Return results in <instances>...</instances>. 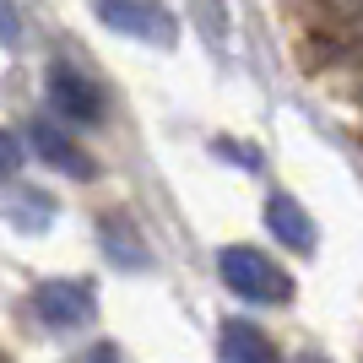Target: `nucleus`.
I'll return each instance as SVG.
<instances>
[{
  "label": "nucleus",
  "instance_id": "obj_1",
  "mask_svg": "<svg viewBox=\"0 0 363 363\" xmlns=\"http://www.w3.org/2000/svg\"><path fill=\"white\" fill-rule=\"evenodd\" d=\"M217 272H223L228 288L250 303H288L293 298V277L266 250H255V244H228L217 255Z\"/></svg>",
  "mask_w": 363,
  "mask_h": 363
},
{
  "label": "nucleus",
  "instance_id": "obj_2",
  "mask_svg": "<svg viewBox=\"0 0 363 363\" xmlns=\"http://www.w3.org/2000/svg\"><path fill=\"white\" fill-rule=\"evenodd\" d=\"M44 92H49V108L65 114L71 125H98V120H104V87H98L82 65H71V60L49 65Z\"/></svg>",
  "mask_w": 363,
  "mask_h": 363
},
{
  "label": "nucleus",
  "instance_id": "obj_3",
  "mask_svg": "<svg viewBox=\"0 0 363 363\" xmlns=\"http://www.w3.org/2000/svg\"><path fill=\"white\" fill-rule=\"evenodd\" d=\"M98 298H92V282L82 277H55V282H38L33 288V315L44 320L49 331H76V325H87Z\"/></svg>",
  "mask_w": 363,
  "mask_h": 363
},
{
  "label": "nucleus",
  "instance_id": "obj_4",
  "mask_svg": "<svg viewBox=\"0 0 363 363\" xmlns=\"http://www.w3.org/2000/svg\"><path fill=\"white\" fill-rule=\"evenodd\" d=\"M104 28L136 38V44H174V11L163 0H98Z\"/></svg>",
  "mask_w": 363,
  "mask_h": 363
},
{
  "label": "nucleus",
  "instance_id": "obj_5",
  "mask_svg": "<svg viewBox=\"0 0 363 363\" xmlns=\"http://www.w3.org/2000/svg\"><path fill=\"white\" fill-rule=\"evenodd\" d=\"M28 141H33V152H38L44 163H55L60 174H71V179H92V174H98V163H92V157L76 147L55 120H33L28 125Z\"/></svg>",
  "mask_w": 363,
  "mask_h": 363
},
{
  "label": "nucleus",
  "instance_id": "obj_6",
  "mask_svg": "<svg viewBox=\"0 0 363 363\" xmlns=\"http://www.w3.org/2000/svg\"><path fill=\"white\" fill-rule=\"evenodd\" d=\"M266 228H272L288 250H298V255H309V250L320 244L315 217L303 212V201H293V196H272V201H266Z\"/></svg>",
  "mask_w": 363,
  "mask_h": 363
},
{
  "label": "nucleus",
  "instance_id": "obj_7",
  "mask_svg": "<svg viewBox=\"0 0 363 363\" xmlns=\"http://www.w3.org/2000/svg\"><path fill=\"white\" fill-rule=\"evenodd\" d=\"M217 358L223 363H282V352H277V342L260 325H250V320H228L223 336H217Z\"/></svg>",
  "mask_w": 363,
  "mask_h": 363
},
{
  "label": "nucleus",
  "instance_id": "obj_8",
  "mask_svg": "<svg viewBox=\"0 0 363 363\" xmlns=\"http://www.w3.org/2000/svg\"><path fill=\"white\" fill-rule=\"evenodd\" d=\"M309 22L325 33H358L363 38V0H298Z\"/></svg>",
  "mask_w": 363,
  "mask_h": 363
},
{
  "label": "nucleus",
  "instance_id": "obj_9",
  "mask_svg": "<svg viewBox=\"0 0 363 363\" xmlns=\"http://www.w3.org/2000/svg\"><path fill=\"white\" fill-rule=\"evenodd\" d=\"M16 168H22V141H16V136H6V130H0V184L11 179Z\"/></svg>",
  "mask_w": 363,
  "mask_h": 363
},
{
  "label": "nucleus",
  "instance_id": "obj_10",
  "mask_svg": "<svg viewBox=\"0 0 363 363\" xmlns=\"http://www.w3.org/2000/svg\"><path fill=\"white\" fill-rule=\"evenodd\" d=\"M16 38H22V16H16V6H11V0H0V44L11 49Z\"/></svg>",
  "mask_w": 363,
  "mask_h": 363
},
{
  "label": "nucleus",
  "instance_id": "obj_11",
  "mask_svg": "<svg viewBox=\"0 0 363 363\" xmlns=\"http://www.w3.org/2000/svg\"><path fill=\"white\" fill-rule=\"evenodd\" d=\"M82 363H120V352H114V347H92Z\"/></svg>",
  "mask_w": 363,
  "mask_h": 363
},
{
  "label": "nucleus",
  "instance_id": "obj_12",
  "mask_svg": "<svg viewBox=\"0 0 363 363\" xmlns=\"http://www.w3.org/2000/svg\"><path fill=\"white\" fill-rule=\"evenodd\" d=\"M358 60H363V44H358Z\"/></svg>",
  "mask_w": 363,
  "mask_h": 363
}]
</instances>
